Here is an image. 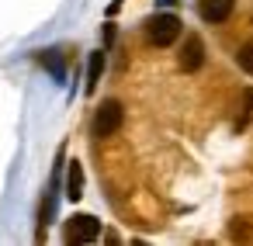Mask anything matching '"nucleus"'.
<instances>
[{
    "mask_svg": "<svg viewBox=\"0 0 253 246\" xmlns=\"http://www.w3.org/2000/svg\"><path fill=\"white\" fill-rule=\"evenodd\" d=\"M66 198L70 201H80L84 198V166H80V160L66 163Z\"/></svg>",
    "mask_w": 253,
    "mask_h": 246,
    "instance_id": "423d86ee",
    "label": "nucleus"
},
{
    "mask_svg": "<svg viewBox=\"0 0 253 246\" xmlns=\"http://www.w3.org/2000/svg\"><path fill=\"white\" fill-rule=\"evenodd\" d=\"M101 73H104V52L97 49V52H90V66H87V94H94L97 90V80H101Z\"/></svg>",
    "mask_w": 253,
    "mask_h": 246,
    "instance_id": "0eeeda50",
    "label": "nucleus"
},
{
    "mask_svg": "<svg viewBox=\"0 0 253 246\" xmlns=\"http://www.w3.org/2000/svg\"><path fill=\"white\" fill-rule=\"evenodd\" d=\"M42 56V63H49V70L56 73V80H63V66H59V59H56V52H39Z\"/></svg>",
    "mask_w": 253,
    "mask_h": 246,
    "instance_id": "1a4fd4ad",
    "label": "nucleus"
},
{
    "mask_svg": "<svg viewBox=\"0 0 253 246\" xmlns=\"http://www.w3.org/2000/svg\"><path fill=\"white\" fill-rule=\"evenodd\" d=\"M122 122H125L122 104H118V101H104V104L97 108V115H94V135H97V139H111V135L122 128Z\"/></svg>",
    "mask_w": 253,
    "mask_h": 246,
    "instance_id": "f03ea898",
    "label": "nucleus"
},
{
    "mask_svg": "<svg viewBox=\"0 0 253 246\" xmlns=\"http://www.w3.org/2000/svg\"><path fill=\"white\" fill-rule=\"evenodd\" d=\"M201 63H205V42L198 35H187L184 39V49H180V70L184 73H194V70H201Z\"/></svg>",
    "mask_w": 253,
    "mask_h": 246,
    "instance_id": "20e7f679",
    "label": "nucleus"
},
{
    "mask_svg": "<svg viewBox=\"0 0 253 246\" xmlns=\"http://www.w3.org/2000/svg\"><path fill=\"white\" fill-rule=\"evenodd\" d=\"M156 4H160V7H173V4H177V0H156Z\"/></svg>",
    "mask_w": 253,
    "mask_h": 246,
    "instance_id": "9d476101",
    "label": "nucleus"
},
{
    "mask_svg": "<svg viewBox=\"0 0 253 246\" xmlns=\"http://www.w3.org/2000/svg\"><path fill=\"white\" fill-rule=\"evenodd\" d=\"M232 7H236V0H201V4H198V11H201V18H205L208 25H222V21H229Z\"/></svg>",
    "mask_w": 253,
    "mask_h": 246,
    "instance_id": "39448f33",
    "label": "nucleus"
},
{
    "mask_svg": "<svg viewBox=\"0 0 253 246\" xmlns=\"http://www.w3.org/2000/svg\"><path fill=\"white\" fill-rule=\"evenodd\" d=\"M146 35H149V42L156 49H167V45H173L180 39V18L177 14H153L146 21Z\"/></svg>",
    "mask_w": 253,
    "mask_h": 246,
    "instance_id": "f257e3e1",
    "label": "nucleus"
},
{
    "mask_svg": "<svg viewBox=\"0 0 253 246\" xmlns=\"http://www.w3.org/2000/svg\"><path fill=\"white\" fill-rule=\"evenodd\" d=\"M101 236V222L94 215H73L66 222V243H94Z\"/></svg>",
    "mask_w": 253,
    "mask_h": 246,
    "instance_id": "7ed1b4c3",
    "label": "nucleus"
},
{
    "mask_svg": "<svg viewBox=\"0 0 253 246\" xmlns=\"http://www.w3.org/2000/svg\"><path fill=\"white\" fill-rule=\"evenodd\" d=\"M236 63H239V70H246V73H253V42H246V45H239V56H236Z\"/></svg>",
    "mask_w": 253,
    "mask_h": 246,
    "instance_id": "6e6552de",
    "label": "nucleus"
}]
</instances>
